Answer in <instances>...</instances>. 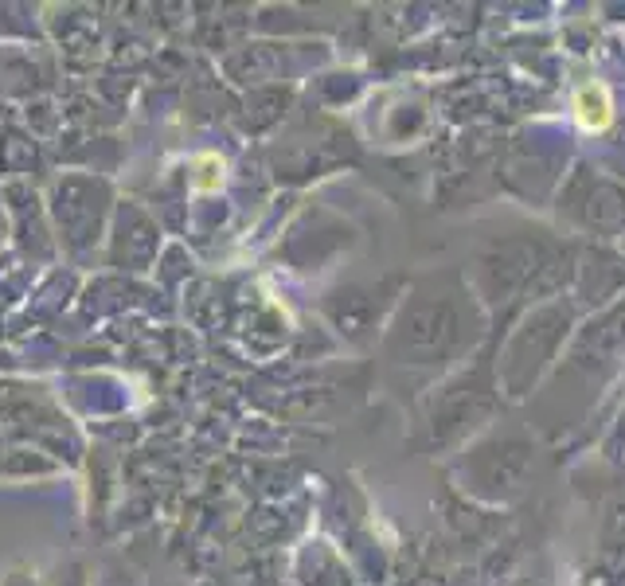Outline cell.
<instances>
[{
	"label": "cell",
	"mask_w": 625,
	"mask_h": 586,
	"mask_svg": "<svg viewBox=\"0 0 625 586\" xmlns=\"http://www.w3.org/2000/svg\"><path fill=\"white\" fill-rule=\"evenodd\" d=\"M575 122L586 129V133H602L614 122V102H610V90L602 83H586L575 90Z\"/></svg>",
	"instance_id": "1"
}]
</instances>
